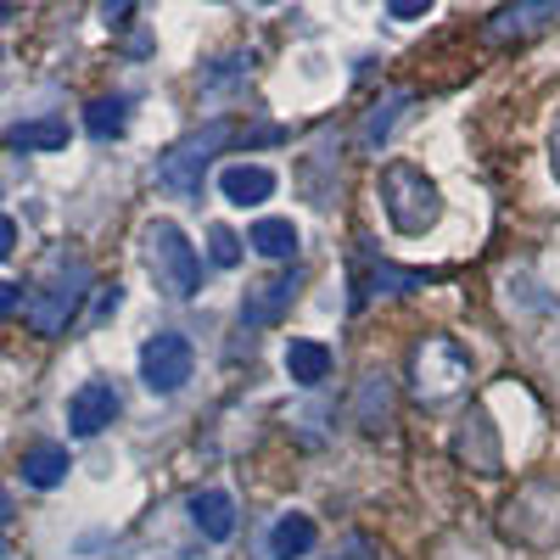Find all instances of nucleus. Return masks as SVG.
Instances as JSON below:
<instances>
[{"instance_id":"nucleus-1","label":"nucleus","mask_w":560,"mask_h":560,"mask_svg":"<svg viewBox=\"0 0 560 560\" xmlns=\"http://www.w3.org/2000/svg\"><path fill=\"white\" fill-rule=\"evenodd\" d=\"M140 253H147V269H152V280H158V292H168V298H197V287H202V258H197V247L185 242V230L174 224V219H152L147 230H140Z\"/></svg>"},{"instance_id":"nucleus-2","label":"nucleus","mask_w":560,"mask_h":560,"mask_svg":"<svg viewBox=\"0 0 560 560\" xmlns=\"http://www.w3.org/2000/svg\"><path fill=\"white\" fill-rule=\"evenodd\" d=\"M382 208H387V224L398 230V236H427V230L438 224V213H443V197L427 179V168L398 158V163L382 168Z\"/></svg>"},{"instance_id":"nucleus-3","label":"nucleus","mask_w":560,"mask_h":560,"mask_svg":"<svg viewBox=\"0 0 560 560\" xmlns=\"http://www.w3.org/2000/svg\"><path fill=\"white\" fill-rule=\"evenodd\" d=\"M230 140H236V129H230L224 118H213L197 135H185L179 147H168V158H158V185L174 191V197H202V174H208V163L230 147Z\"/></svg>"},{"instance_id":"nucleus-4","label":"nucleus","mask_w":560,"mask_h":560,"mask_svg":"<svg viewBox=\"0 0 560 560\" xmlns=\"http://www.w3.org/2000/svg\"><path fill=\"white\" fill-rule=\"evenodd\" d=\"M409 376H415V398L420 404H443V398H454L465 387L471 364H465V353L448 337H427L415 348V359H409Z\"/></svg>"},{"instance_id":"nucleus-5","label":"nucleus","mask_w":560,"mask_h":560,"mask_svg":"<svg viewBox=\"0 0 560 560\" xmlns=\"http://www.w3.org/2000/svg\"><path fill=\"white\" fill-rule=\"evenodd\" d=\"M84 287H90V269H84V264L62 269L51 287H39V292L23 303L28 331H34V337H62V331H68V319H73L79 303H84Z\"/></svg>"},{"instance_id":"nucleus-6","label":"nucleus","mask_w":560,"mask_h":560,"mask_svg":"<svg viewBox=\"0 0 560 560\" xmlns=\"http://www.w3.org/2000/svg\"><path fill=\"white\" fill-rule=\"evenodd\" d=\"M191 370H197V353L179 331H158V337H147V348H140V382H147L152 393H179L185 382H191Z\"/></svg>"},{"instance_id":"nucleus-7","label":"nucleus","mask_w":560,"mask_h":560,"mask_svg":"<svg viewBox=\"0 0 560 560\" xmlns=\"http://www.w3.org/2000/svg\"><path fill=\"white\" fill-rule=\"evenodd\" d=\"M118 415V387L113 382H84L73 398H68V432L73 438H96L113 427Z\"/></svg>"},{"instance_id":"nucleus-8","label":"nucleus","mask_w":560,"mask_h":560,"mask_svg":"<svg viewBox=\"0 0 560 560\" xmlns=\"http://www.w3.org/2000/svg\"><path fill=\"white\" fill-rule=\"evenodd\" d=\"M298 287H303V275H298V269H292V275L264 280V287H258V292H247V303H242V325H247V331H264V325H275L280 314L292 308Z\"/></svg>"},{"instance_id":"nucleus-9","label":"nucleus","mask_w":560,"mask_h":560,"mask_svg":"<svg viewBox=\"0 0 560 560\" xmlns=\"http://www.w3.org/2000/svg\"><path fill=\"white\" fill-rule=\"evenodd\" d=\"M459 459L471 465L477 477H499V438H493V420H488V409H471L465 415V427H459Z\"/></svg>"},{"instance_id":"nucleus-10","label":"nucleus","mask_w":560,"mask_h":560,"mask_svg":"<svg viewBox=\"0 0 560 560\" xmlns=\"http://www.w3.org/2000/svg\"><path fill=\"white\" fill-rule=\"evenodd\" d=\"M219 191L236 202V208H253V202H269L275 197V174L258 168V163H236V168L219 174Z\"/></svg>"},{"instance_id":"nucleus-11","label":"nucleus","mask_w":560,"mask_h":560,"mask_svg":"<svg viewBox=\"0 0 560 560\" xmlns=\"http://www.w3.org/2000/svg\"><path fill=\"white\" fill-rule=\"evenodd\" d=\"M287 376L298 387H319L325 376H331V348L314 342V337H292L287 342Z\"/></svg>"},{"instance_id":"nucleus-12","label":"nucleus","mask_w":560,"mask_h":560,"mask_svg":"<svg viewBox=\"0 0 560 560\" xmlns=\"http://www.w3.org/2000/svg\"><path fill=\"white\" fill-rule=\"evenodd\" d=\"M191 522H197V533H202V538L224 544L230 533H236V504H230V493L208 488V493H197V499H191Z\"/></svg>"},{"instance_id":"nucleus-13","label":"nucleus","mask_w":560,"mask_h":560,"mask_svg":"<svg viewBox=\"0 0 560 560\" xmlns=\"http://www.w3.org/2000/svg\"><path fill=\"white\" fill-rule=\"evenodd\" d=\"M7 147L12 152H62L68 147V124L62 118H23L7 129Z\"/></svg>"},{"instance_id":"nucleus-14","label":"nucleus","mask_w":560,"mask_h":560,"mask_svg":"<svg viewBox=\"0 0 560 560\" xmlns=\"http://www.w3.org/2000/svg\"><path fill=\"white\" fill-rule=\"evenodd\" d=\"M415 287H427V275H420V269L370 264V269L353 280V308H364V298H376V292H415Z\"/></svg>"},{"instance_id":"nucleus-15","label":"nucleus","mask_w":560,"mask_h":560,"mask_svg":"<svg viewBox=\"0 0 560 560\" xmlns=\"http://www.w3.org/2000/svg\"><path fill=\"white\" fill-rule=\"evenodd\" d=\"M18 471H23L28 488H57V482L73 471V465H68V448H62V443H34V448L23 454Z\"/></svg>"},{"instance_id":"nucleus-16","label":"nucleus","mask_w":560,"mask_h":560,"mask_svg":"<svg viewBox=\"0 0 560 560\" xmlns=\"http://www.w3.org/2000/svg\"><path fill=\"white\" fill-rule=\"evenodd\" d=\"M409 102H415L409 90H393L387 102H376V107H370V113H364V124H359V147H364V152H376L382 140L398 129V118H404V107H409Z\"/></svg>"},{"instance_id":"nucleus-17","label":"nucleus","mask_w":560,"mask_h":560,"mask_svg":"<svg viewBox=\"0 0 560 560\" xmlns=\"http://www.w3.org/2000/svg\"><path fill=\"white\" fill-rule=\"evenodd\" d=\"M247 247L264 258H298V224L292 219H258L247 230Z\"/></svg>"},{"instance_id":"nucleus-18","label":"nucleus","mask_w":560,"mask_h":560,"mask_svg":"<svg viewBox=\"0 0 560 560\" xmlns=\"http://www.w3.org/2000/svg\"><path fill=\"white\" fill-rule=\"evenodd\" d=\"M549 18H560V7H549V0H544V7H504V12H493L488 18V39H510V34H533V28H544Z\"/></svg>"},{"instance_id":"nucleus-19","label":"nucleus","mask_w":560,"mask_h":560,"mask_svg":"<svg viewBox=\"0 0 560 560\" xmlns=\"http://www.w3.org/2000/svg\"><path fill=\"white\" fill-rule=\"evenodd\" d=\"M308 549H314V522L308 516H298V510H292V516L275 522V533H269V555L275 560H303Z\"/></svg>"},{"instance_id":"nucleus-20","label":"nucleus","mask_w":560,"mask_h":560,"mask_svg":"<svg viewBox=\"0 0 560 560\" xmlns=\"http://www.w3.org/2000/svg\"><path fill=\"white\" fill-rule=\"evenodd\" d=\"M353 415H359L364 432H382V427H387V420H393V387H387V376H364Z\"/></svg>"},{"instance_id":"nucleus-21","label":"nucleus","mask_w":560,"mask_h":560,"mask_svg":"<svg viewBox=\"0 0 560 560\" xmlns=\"http://www.w3.org/2000/svg\"><path fill=\"white\" fill-rule=\"evenodd\" d=\"M124 124H129V102L124 96H102V102H90V113H84V129L96 135V140L124 135Z\"/></svg>"},{"instance_id":"nucleus-22","label":"nucleus","mask_w":560,"mask_h":560,"mask_svg":"<svg viewBox=\"0 0 560 560\" xmlns=\"http://www.w3.org/2000/svg\"><path fill=\"white\" fill-rule=\"evenodd\" d=\"M208 258H213L219 269H236V264H242V242H236V230L213 224V230H208Z\"/></svg>"},{"instance_id":"nucleus-23","label":"nucleus","mask_w":560,"mask_h":560,"mask_svg":"<svg viewBox=\"0 0 560 560\" xmlns=\"http://www.w3.org/2000/svg\"><path fill=\"white\" fill-rule=\"evenodd\" d=\"M427 12H432L427 0H393V7H387L393 23H415V18H427Z\"/></svg>"},{"instance_id":"nucleus-24","label":"nucleus","mask_w":560,"mask_h":560,"mask_svg":"<svg viewBox=\"0 0 560 560\" xmlns=\"http://www.w3.org/2000/svg\"><path fill=\"white\" fill-rule=\"evenodd\" d=\"M12 247H18V224H12V219H0V258H7Z\"/></svg>"},{"instance_id":"nucleus-25","label":"nucleus","mask_w":560,"mask_h":560,"mask_svg":"<svg viewBox=\"0 0 560 560\" xmlns=\"http://www.w3.org/2000/svg\"><path fill=\"white\" fill-rule=\"evenodd\" d=\"M18 308V287H7V280H0V314H12Z\"/></svg>"},{"instance_id":"nucleus-26","label":"nucleus","mask_w":560,"mask_h":560,"mask_svg":"<svg viewBox=\"0 0 560 560\" xmlns=\"http://www.w3.org/2000/svg\"><path fill=\"white\" fill-rule=\"evenodd\" d=\"M337 560H370V544H364V538H353V544H348V555H337Z\"/></svg>"},{"instance_id":"nucleus-27","label":"nucleus","mask_w":560,"mask_h":560,"mask_svg":"<svg viewBox=\"0 0 560 560\" xmlns=\"http://www.w3.org/2000/svg\"><path fill=\"white\" fill-rule=\"evenodd\" d=\"M555 168H560V129H555Z\"/></svg>"},{"instance_id":"nucleus-28","label":"nucleus","mask_w":560,"mask_h":560,"mask_svg":"<svg viewBox=\"0 0 560 560\" xmlns=\"http://www.w3.org/2000/svg\"><path fill=\"white\" fill-rule=\"evenodd\" d=\"M0 549H7V538H0Z\"/></svg>"}]
</instances>
